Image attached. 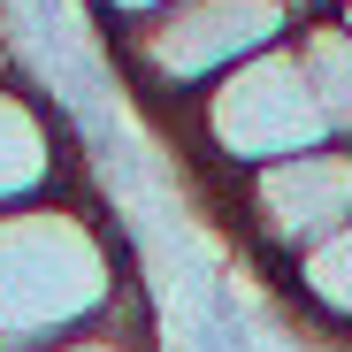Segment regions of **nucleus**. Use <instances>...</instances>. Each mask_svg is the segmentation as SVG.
<instances>
[{
  "mask_svg": "<svg viewBox=\"0 0 352 352\" xmlns=\"http://www.w3.org/2000/svg\"><path fill=\"white\" fill-rule=\"evenodd\" d=\"M92 8H100V23L131 31V23H146V16H161V8H176V0H92Z\"/></svg>",
  "mask_w": 352,
  "mask_h": 352,
  "instance_id": "obj_9",
  "label": "nucleus"
},
{
  "mask_svg": "<svg viewBox=\"0 0 352 352\" xmlns=\"http://www.w3.org/2000/svg\"><path fill=\"white\" fill-rule=\"evenodd\" d=\"M299 23H307V0H176V8L115 31V62L146 100L176 115L238 62L299 38Z\"/></svg>",
  "mask_w": 352,
  "mask_h": 352,
  "instance_id": "obj_3",
  "label": "nucleus"
},
{
  "mask_svg": "<svg viewBox=\"0 0 352 352\" xmlns=\"http://www.w3.org/2000/svg\"><path fill=\"white\" fill-rule=\"evenodd\" d=\"M46 352H153V322H146V291H131V307L85 329V337H62V344H46Z\"/></svg>",
  "mask_w": 352,
  "mask_h": 352,
  "instance_id": "obj_8",
  "label": "nucleus"
},
{
  "mask_svg": "<svg viewBox=\"0 0 352 352\" xmlns=\"http://www.w3.org/2000/svg\"><path fill=\"white\" fill-rule=\"evenodd\" d=\"M337 23H344V31H352V0H337Z\"/></svg>",
  "mask_w": 352,
  "mask_h": 352,
  "instance_id": "obj_10",
  "label": "nucleus"
},
{
  "mask_svg": "<svg viewBox=\"0 0 352 352\" xmlns=\"http://www.w3.org/2000/svg\"><path fill=\"white\" fill-rule=\"evenodd\" d=\"M176 131L192 138V153L222 176V184L245 176V168L314 153V146H337L291 38L268 46V54H253V62H238L230 77H214L199 100H184V107H176Z\"/></svg>",
  "mask_w": 352,
  "mask_h": 352,
  "instance_id": "obj_2",
  "label": "nucleus"
},
{
  "mask_svg": "<svg viewBox=\"0 0 352 352\" xmlns=\"http://www.w3.org/2000/svg\"><path fill=\"white\" fill-rule=\"evenodd\" d=\"M69 192V131L38 85L0 77V207H31Z\"/></svg>",
  "mask_w": 352,
  "mask_h": 352,
  "instance_id": "obj_5",
  "label": "nucleus"
},
{
  "mask_svg": "<svg viewBox=\"0 0 352 352\" xmlns=\"http://www.w3.org/2000/svg\"><path fill=\"white\" fill-rule=\"evenodd\" d=\"M291 46H299V69H307V85H314V100H322L329 138L352 146V31H344L337 16H307Z\"/></svg>",
  "mask_w": 352,
  "mask_h": 352,
  "instance_id": "obj_7",
  "label": "nucleus"
},
{
  "mask_svg": "<svg viewBox=\"0 0 352 352\" xmlns=\"http://www.w3.org/2000/svg\"><path fill=\"white\" fill-rule=\"evenodd\" d=\"M131 253L115 222L69 192L0 207V352H46L131 307Z\"/></svg>",
  "mask_w": 352,
  "mask_h": 352,
  "instance_id": "obj_1",
  "label": "nucleus"
},
{
  "mask_svg": "<svg viewBox=\"0 0 352 352\" xmlns=\"http://www.w3.org/2000/svg\"><path fill=\"white\" fill-rule=\"evenodd\" d=\"M222 207L268 268H291L307 245L352 222V146H314V153L245 168L222 184Z\"/></svg>",
  "mask_w": 352,
  "mask_h": 352,
  "instance_id": "obj_4",
  "label": "nucleus"
},
{
  "mask_svg": "<svg viewBox=\"0 0 352 352\" xmlns=\"http://www.w3.org/2000/svg\"><path fill=\"white\" fill-rule=\"evenodd\" d=\"M283 276V299L299 307L314 329H337V337H352V222L344 230H329L322 245H307L291 268H276Z\"/></svg>",
  "mask_w": 352,
  "mask_h": 352,
  "instance_id": "obj_6",
  "label": "nucleus"
}]
</instances>
